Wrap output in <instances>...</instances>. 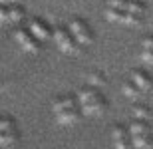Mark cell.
I'll return each mask as SVG.
<instances>
[{"label": "cell", "mask_w": 153, "mask_h": 149, "mask_svg": "<svg viewBox=\"0 0 153 149\" xmlns=\"http://www.w3.org/2000/svg\"><path fill=\"white\" fill-rule=\"evenodd\" d=\"M70 34L76 38V42H78L79 46H90L91 42H94V32H91L90 24L85 22V20H82V18H74V20H70Z\"/></svg>", "instance_id": "obj_1"}, {"label": "cell", "mask_w": 153, "mask_h": 149, "mask_svg": "<svg viewBox=\"0 0 153 149\" xmlns=\"http://www.w3.org/2000/svg\"><path fill=\"white\" fill-rule=\"evenodd\" d=\"M54 40H56L58 48L62 52H66V54H78L79 52V44L76 42V38L72 34H70V30L66 28V26H58L56 30H54Z\"/></svg>", "instance_id": "obj_2"}, {"label": "cell", "mask_w": 153, "mask_h": 149, "mask_svg": "<svg viewBox=\"0 0 153 149\" xmlns=\"http://www.w3.org/2000/svg\"><path fill=\"white\" fill-rule=\"evenodd\" d=\"M24 18V8L20 4H0V24H14Z\"/></svg>", "instance_id": "obj_3"}, {"label": "cell", "mask_w": 153, "mask_h": 149, "mask_svg": "<svg viewBox=\"0 0 153 149\" xmlns=\"http://www.w3.org/2000/svg\"><path fill=\"white\" fill-rule=\"evenodd\" d=\"M14 38H16V42L22 46V50L30 52V54H36V52H40V48H42V42L30 34V30H16V32H14Z\"/></svg>", "instance_id": "obj_4"}, {"label": "cell", "mask_w": 153, "mask_h": 149, "mask_svg": "<svg viewBox=\"0 0 153 149\" xmlns=\"http://www.w3.org/2000/svg\"><path fill=\"white\" fill-rule=\"evenodd\" d=\"M28 30H30V34L34 36V38H38L40 42L50 40V38H52V28L44 22V20H42V18H34V20H30Z\"/></svg>", "instance_id": "obj_5"}, {"label": "cell", "mask_w": 153, "mask_h": 149, "mask_svg": "<svg viewBox=\"0 0 153 149\" xmlns=\"http://www.w3.org/2000/svg\"><path fill=\"white\" fill-rule=\"evenodd\" d=\"M82 105V113H90V115H100L103 113L105 109H108V99L103 98L102 93L97 96V98H94L91 102H85V103H79Z\"/></svg>", "instance_id": "obj_6"}, {"label": "cell", "mask_w": 153, "mask_h": 149, "mask_svg": "<svg viewBox=\"0 0 153 149\" xmlns=\"http://www.w3.org/2000/svg\"><path fill=\"white\" fill-rule=\"evenodd\" d=\"M131 82H133L141 92H151V90H153V76L147 74L145 70H133Z\"/></svg>", "instance_id": "obj_7"}, {"label": "cell", "mask_w": 153, "mask_h": 149, "mask_svg": "<svg viewBox=\"0 0 153 149\" xmlns=\"http://www.w3.org/2000/svg\"><path fill=\"white\" fill-rule=\"evenodd\" d=\"M82 119V109L79 107H70V109H62L56 111V121L62 125H74Z\"/></svg>", "instance_id": "obj_8"}, {"label": "cell", "mask_w": 153, "mask_h": 149, "mask_svg": "<svg viewBox=\"0 0 153 149\" xmlns=\"http://www.w3.org/2000/svg\"><path fill=\"white\" fill-rule=\"evenodd\" d=\"M78 98L72 96V93H66V96H60V98L54 99L52 103V109H54V113L56 111H62V109H70V107H78Z\"/></svg>", "instance_id": "obj_9"}, {"label": "cell", "mask_w": 153, "mask_h": 149, "mask_svg": "<svg viewBox=\"0 0 153 149\" xmlns=\"http://www.w3.org/2000/svg\"><path fill=\"white\" fill-rule=\"evenodd\" d=\"M133 147L135 149H153V133H141V135H133L131 137Z\"/></svg>", "instance_id": "obj_10"}, {"label": "cell", "mask_w": 153, "mask_h": 149, "mask_svg": "<svg viewBox=\"0 0 153 149\" xmlns=\"http://www.w3.org/2000/svg\"><path fill=\"white\" fill-rule=\"evenodd\" d=\"M127 131H129V137H133V135L149 133V131H151V127H149V123L145 119H133L129 123V127H127Z\"/></svg>", "instance_id": "obj_11"}, {"label": "cell", "mask_w": 153, "mask_h": 149, "mask_svg": "<svg viewBox=\"0 0 153 149\" xmlns=\"http://www.w3.org/2000/svg\"><path fill=\"white\" fill-rule=\"evenodd\" d=\"M97 96H100V90L88 84V86H84V87L78 92V96H76V98H78L79 103H85V102H91V99L97 98Z\"/></svg>", "instance_id": "obj_12"}, {"label": "cell", "mask_w": 153, "mask_h": 149, "mask_svg": "<svg viewBox=\"0 0 153 149\" xmlns=\"http://www.w3.org/2000/svg\"><path fill=\"white\" fill-rule=\"evenodd\" d=\"M20 139L16 129H6V131H0V147H10Z\"/></svg>", "instance_id": "obj_13"}, {"label": "cell", "mask_w": 153, "mask_h": 149, "mask_svg": "<svg viewBox=\"0 0 153 149\" xmlns=\"http://www.w3.org/2000/svg\"><path fill=\"white\" fill-rule=\"evenodd\" d=\"M121 90H123V93L127 96V98H131V99H139V98H141V93H143L131 80L123 82V84H121Z\"/></svg>", "instance_id": "obj_14"}, {"label": "cell", "mask_w": 153, "mask_h": 149, "mask_svg": "<svg viewBox=\"0 0 153 149\" xmlns=\"http://www.w3.org/2000/svg\"><path fill=\"white\" fill-rule=\"evenodd\" d=\"M105 18H108L109 22L123 24V20H125V10H119V8H114V6H108V8H105Z\"/></svg>", "instance_id": "obj_15"}, {"label": "cell", "mask_w": 153, "mask_h": 149, "mask_svg": "<svg viewBox=\"0 0 153 149\" xmlns=\"http://www.w3.org/2000/svg\"><path fill=\"white\" fill-rule=\"evenodd\" d=\"M125 10L127 12H133V14H139L143 16L145 12H147V6L143 0H127V4H125Z\"/></svg>", "instance_id": "obj_16"}, {"label": "cell", "mask_w": 153, "mask_h": 149, "mask_svg": "<svg viewBox=\"0 0 153 149\" xmlns=\"http://www.w3.org/2000/svg\"><path fill=\"white\" fill-rule=\"evenodd\" d=\"M131 113H133L135 119H145L147 121L149 117H151V109H149L147 105H143V103H135V105L131 107Z\"/></svg>", "instance_id": "obj_17"}, {"label": "cell", "mask_w": 153, "mask_h": 149, "mask_svg": "<svg viewBox=\"0 0 153 149\" xmlns=\"http://www.w3.org/2000/svg\"><path fill=\"white\" fill-rule=\"evenodd\" d=\"M88 84L94 87H102L108 84V78H105V74H102V72H91L90 76H88Z\"/></svg>", "instance_id": "obj_18"}, {"label": "cell", "mask_w": 153, "mask_h": 149, "mask_svg": "<svg viewBox=\"0 0 153 149\" xmlns=\"http://www.w3.org/2000/svg\"><path fill=\"white\" fill-rule=\"evenodd\" d=\"M111 137H114V141H117V139H123V137H129V131H127V127H125V125L117 123V125L111 127Z\"/></svg>", "instance_id": "obj_19"}, {"label": "cell", "mask_w": 153, "mask_h": 149, "mask_svg": "<svg viewBox=\"0 0 153 149\" xmlns=\"http://www.w3.org/2000/svg\"><path fill=\"white\" fill-rule=\"evenodd\" d=\"M6 129H14V119L8 115H2L0 117V131H6Z\"/></svg>", "instance_id": "obj_20"}, {"label": "cell", "mask_w": 153, "mask_h": 149, "mask_svg": "<svg viewBox=\"0 0 153 149\" xmlns=\"http://www.w3.org/2000/svg\"><path fill=\"white\" fill-rule=\"evenodd\" d=\"M115 149H135V147H133L131 137H123V139H117L115 141Z\"/></svg>", "instance_id": "obj_21"}, {"label": "cell", "mask_w": 153, "mask_h": 149, "mask_svg": "<svg viewBox=\"0 0 153 149\" xmlns=\"http://www.w3.org/2000/svg\"><path fill=\"white\" fill-rule=\"evenodd\" d=\"M125 4H127V0H108V6H114L119 10H125Z\"/></svg>", "instance_id": "obj_22"}, {"label": "cell", "mask_w": 153, "mask_h": 149, "mask_svg": "<svg viewBox=\"0 0 153 149\" xmlns=\"http://www.w3.org/2000/svg\"><path fill=\"white\" fill-rule=\"evenodd\" d=\"M141 60L145 64H151L153 66V50H143L141 52Z\"/></svg>", "instance_id": "obj_23"}, {"label": "cell", "mask_w": 153, "mask_h": 149, "mask_svg": "<svg viewBox=\"0 0 153 149\" xmlns=\"http://www.w3.org/2000/svg\"><path fill=\"white\" fill-rule=\"evenodd\" d=\"M143 50H153V36H145L143 38Z\"/></svg>", "instance_id": "obj_24"}, {"label": "cell", "mask_w": 153, "mask_h": 149, "mask_svg": "<svg viewBox=\"0 0 153 149\" xmlns=\"http://www.w3.org/2000/svg\"><path fill=\"white\" fill-rule=\"evenodd\" d=\"M20 0H0V4H18Z\"/></svg>", "instance_id": "obj_25"}]
</instances>
